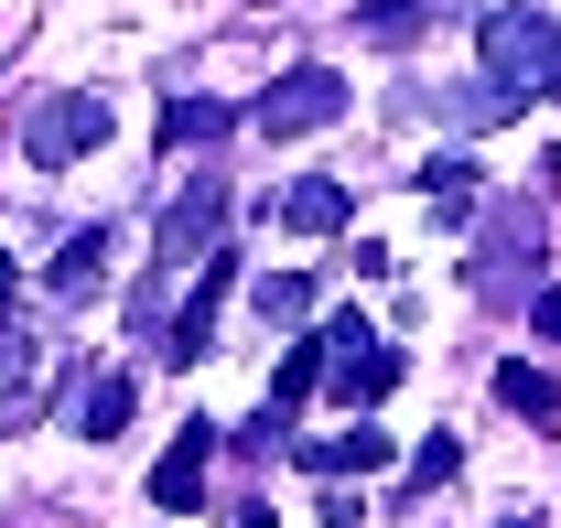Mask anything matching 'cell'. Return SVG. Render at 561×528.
I'll return each instance as SVG.
<instances>
[{
    "label": "cell",
    "mask_w": 561,
    "mask_h": 528,
    "mask_svg": "<svg viewBox=\"0 0 561 528\" xmlns=\"http://www.w3.org/2000/svg\"><path fill=\"white\" fill-rule=\"evenodd\" d=\"M529 260H540V216H529V205H496L486 249H476V291H486V302H518V291H529Z\"/></svg>",
    "instance_id": "obj_6"
},
{
    "label": "cell",
    "mask_w": 561,
    "mask_h": 528,
    "mask_svg": "<svg viewBox=\"0 0 561 528\" xmlns=\"http://www.w3.org/2000/svg\"><path fill=\"white\" fill-rule=\"evenodd\" d=\"M238 528H271V507H249V518H238Z\"/></svg>",
    "instance_id": "obj_25"
},
{
    "label": "cell",
    "mask_w": 561,
    "mask_h": 528,
    "mask_svg": "<svg viewBox=\"0 0 561 528\" xmlns=\"http://www.w3.org/2000/svg\"><path fill=\"white\" fill-rule=\"evenodd\" d=\"M216 130H238L227 97H173V108H162V140H173V151H184V140H216Z\"/></svg>",
    "instance_id": "obj_15"
},
{
    "label": "cell",
    "mask_w": 561,
    "mask_h": 528,
    "mask_svg": "<svg viewBox=\"0 0 561 528\" xmlns=\"http://www.w3.org/2000/svg\"><path fill=\"white\" fill-rule=\"evenodd\" d=\"M33 399H44V345L0 313V432H11V421H33Z\"/></svg>",
    "instance_id": "obj_10"
},
{
    "label": "cell",
    "mask_w": 561,
    "mask_h": 528,
    "mask_svg": "<svg viewBox=\"0 0 561 528\" xmlns=\"http://www.w3.org/2000/svg\"><path fill=\"white\" fill-rule=\"evenodd\" d=\"M291 454L313 463V474H324V485H346V474H356V485H367V474H389V463H400V454H389V432H378V421H367V410H356L346 432H324V443H291Z\"/></svg>",
    "instance_id": "obj_7"
},
{
    "label": "cell",
    "mask_w": 561,
    "mask_h": 528,
    "mask_svg": "<svg viewBox=\"0 0 561 528\" xmlns=\"http://www.w3.org/2000/svg\"><path fill=\"white\" fill-rule=\"evenodd\" d=\"M313 378H324V345L302 334V345H291V356L271 367V410H302V389H313Z\"/></svg>",
    "instance_id": "obj_19"
},
{
    "label": "cell",
    "mask_w": 561,
    "mask_h": 528,
    "mask_svg": "<svg viewBox=\"0 0 561 528\" xmlns=\"http://www.w3.org/2000/svg\"><path fill=\"white\" fill-rule=\"evenodd\" d=\"M0 313H11V249H0Z\"/></svg>",
    "instance_id": "obj_24"
},
{
    "label": "cell",
    "mask_w": 561,
    "mask_h": 528,
    "mask_svg": "<svg viewBox=\"0 0 561 528\" xmlns=\"http://www.w3.org/2000/svg\"><path fill=\"white\" fill-rule=\"evenodd\" d=\"M227 280H238V260H227V249H206V260H195V291H184V313H173V367H195V356H206Z\"/></svg>",
    "instance_id": "obj_9"
},
{
    "label": "cell",
    "mask_w": 561,
    "mask_h": 528,
    "mask_svg": "<svg viewBox=\"0 0 561 528\" xmlns=\"http://www.w3.org/2000/svg\"><path fill=\"white\" fill-rule=\"evenodd\" d=\"M108 140V97H44L33 119H22V151L44 162V173H66L76 151H98Z\"/></svg>",
    "instance_id": "obj_5"
},
{
    "label": "cell",
    "mask_w": 561,
    "mask_h": 528,
    "mask_svg": "<svg viewBox=\"0 0 561 528\" xmlns=\"http://www.w3.org/2000/svg\"><path fill=\"white\" fill-rule=\"evenodd\" d=\"M454 463H465V443H454V432H432V443H421V454H411V485H443Z\"/></svg>",
    "instance_id": "obj_22"
},
{
    "label": "cell",
    "mask_w": 561,
    "mask_h": 528,
    "mask_svg": "<svg viewBox=\"0 0 561 528\" xmlns=\"http://www.w3.org/2000/svg\"><path fill=\"white\" fill-rule=\"evenodd\" d=\"M476 184H486V173H476V162H465V151H443V162H421V195H432V227H476Z\"/></svg>",
    "instance_id": "obj_11"
},
{
    "label": "cell",
    "mask_w": 561,
    "mask_h": 528,
    "mask_svg": "<svg viewBox=\"0 0 561 528\" xmlns=\"http://www.w3.org/2000/svg\"><path fill=\"white\" fill-rule=\"evenodd\" d=\"M206 454H216V421H184V432H173V454L151 463V507H173V518H184V507H206Z\"/></svg>",
    "instance_id": "obj_8"
},
{
    "label": "cell",
    "mask_w": 561,
    "mask_h": 528,
    "mask_svg": "<svg viewBox=\"0 0 561 528\" xmlns=\"http://www.w3.org/2000/svg\"><path fill=\"white\" fill-rule=\"evenodd\" d=\"M346 216H356V195L335 184V173H302V184L280 195V227H302V238H335Z\"/></svg>",
    "instance_id": "obj_12"
},
{
    "label": "cell",
    "mask_w": 561,
    "mask_h": 528,
    "mask_svg": "<svg viewBox=\"0 0 561 528\" xmlns=\"http://www.w3.org/2000/svg\"><path fill=\"white\" fill-rule=\"evenodd\" d=\"M421 22H432V0H367V11H356V33H367V44H411Z\"/></svg>",
    "instance_id": "obj_18"
},
{
    "label": "cell",
    "mask_w": 561,
    "mask_h": 528,
    "mask_svg": "<svg viewBox=\"0 0 561 528\" xmlns=\"http://www.w3.org/2000/svg\"><path fill=\"white\" fill-rule=\"evenodd\" d=\"M260 324H313V280H302V269H271V280H260Z\"/></svg>",
    "instance_id": "obj_17"
},
{
    "label": "cell",
    "mask_w": 561,
    "mask_h": 528,
    "mask_svg": "<svg viewBox=\"0 0 561 528\" xmlns=\"http://www.w3.org/2000/svg\"><path fill=\"white\" fill-rule=\"evenodd\" d=\"M507 108H518V97H507L496 76H476V87H454V119H465V130H486V119H507Z\"/></svg>",
    "instance_id": "obj_20"
},
{
    "label": "cell",
    "mask_w": 561,
    "mask_h": 528,
    "mask_svg": "<svg viewBox=\"0 0 561 528\" xmlns=\"http://www.w3.org/2000/svg\"><path fill=\"white\" fill-rule=\"evenodd\" d=\"M313 345H324V389L346 399V421H356V410H378V399L400 389V356H389L378 334L356 324V313H335V324L313 334Z\"/></svg>",
    "instance_id": "obj_3"
},
{
    "label": "cell",
    "mask_w": 561,
    "mask_h": 528,
    "mask_svg": "<svg viewBox=\"0 0 561 528\" xmlns=\"http://www.w3.org/2000/svg\"><path fill=\"white\" fill-rule=\"evenodd\" d=\"M496 399H507L518 421H561V389L529 367V356H507V367H496Z\"/></svg>",
    "instance_id": "obj_14"
},
{
    "label": "cell",
    "mask_w": 561,
    "mask_h": 528,
    "mask_svg": "<svg viewBox=\"0 0 561 528\" xmlns=\"http://www.w3.org/2000/svg\"><path fill=\"white\" fill-rule=\"evenodd\" d=\"M476 44H486V76L507 97H561V22L551 11H486Z\"/></svg>",
    "instance_id": "obj_1"
},
{
    "label": "cell",
    "mask_w": 561,
    "mask_h": 528,
    "mask_svg": "<svg viewBox=\"0 0 561 528\" xmlns=\"http://www.w3.org/2000/svg\"><path fill=\"white\" fill-rule=\"evenodd\" d=\"M280 443H291V410H271V399H260V421H249V432H238V454H260V463H271Z\"/></svg>",
    "instance_id": "obj_21"
},
{
    "label": "cell",
    "mask_w": 561,
    "mask_h": 528,
    "mask_svg": "<svg viewBox=\"0 0 561 528\" xmlns=\"http://www.w3.org/2000/svg\"><path fill=\"white\" fill-rule=\"evenodd\" d=\"M98 269H108V227H76L66 249H55V269H44V280H55L66 302H87V291H98Z\"/></svg>",
    "instance_id": "obj_13"
},
{
    "label": "cell",
    "mask_w": 561,
    "mask_h": 528,
    "mask_svg": "<svg viewBox=\"0 0 561 528\" xmlns=\"http://www.w3.org/2000/svg\"><path fill=\"white\" fill-rule=\"evenodd\" d=\"M238 119L271 130V140H302V130H324V119H346V76H335V66H291V76H271Z\"/></svg>",
    "instance_id": "obj_2"
},
{
    "label": "cell",
    "mask_w": 561,
    "mask_h": 528,
    "mask_svg": "<svg viewBox=\"0 0 561 528\" xmlns=\"http://www.w3.org/2000/svg\"><path fill=\"white\" fill-rule=\"evenodd\" d=\"M119 421H130V378H87V399H76V432H87V443H108Z\"/></svg>",
    "instance_id": "obj_16"
},
{
    "label": "cell",
    "mask_w": 561,
    "mask_h": 528,
    "mask_svg": "<svg viewBox=\"0 0 561 528\" xmlns=\"http://www.w3.org/2000/svg\"><path fill=\"white\" fill-rule=\"evenodd\" d=\"M216 227H227V195H216V184H184V205H162V269L140 280V313H162V280L206 260V249H216Z\"/></svg>",
    "instance_id": "obj_4"
},
{
    "label": "cell",
    "mask_w": 561,
    "mask_h": 528,
    "mask_svg": "<svg viewBox=\"0 0 561 528\" xmlns=\"http://www.w3.org/2000/svg\"><path fill=\"white\" fill-rule=\"evenodd\" d=\"M529 324H540V334H561V280H540V291H529Z\"/></svg>",
    "instance_id": "obj_23"
}]
</instances>
